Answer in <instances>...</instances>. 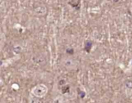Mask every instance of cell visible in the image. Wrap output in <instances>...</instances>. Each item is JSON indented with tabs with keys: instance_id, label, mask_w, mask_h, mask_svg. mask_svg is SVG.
<instances>
[{
	"instance_id": "obj_1",
	"label": "cell",
	"mask_w": 132,
	"mask_h": 103,
	"mask_svg": "<svg viewBox=\"0 0 132 103\" xmlns=\"http://www.w3.org/2000/svg\"><path fill=\"white\" fill-rule=\"evenodd\" d=\"M48 92V88L44 84H39L33 87L31 90V93L36 98L44 97Z\"/></svg>"
},
{
	"instance_id": "obj_2",
	"label": "cell",
	"mask_w": 132,
	"mask_h": 103,
	"mask_svg": "<svg viewBox=\"0 0 132 103\" xmlns=\"http://www.w3.org/2000/svg\"><path fill=\"white\" fill-rule=\"evenodd\" d=\"M61 62H62L63 66L67 70H73L77 68L78 65L77 60L73 57H71V56L63 57L62 59Z\"/></svg>"
},
{
	"instance_id": "obj_3",
	"label": "cell",
	"mask_w": 132,
	"mask_h": 103,
	"mask_svg": "<svg viewBox=\"0 0 132 103\" xmlns=\"http://www.w3.org/2000/svg\"><path fill=\"white\" fill-rule=\"evenodd\" d=\"M32 61L36 64H37L40 66H43L44 65H46V58L44 55L38 54V55H35L32 57Z\"/></svg>"
},
{
	"instance_id": "obj_4",
	"label": "cell",
	"mask_w": 132,
	"mask_h": 103,
	"mask_svg": "<svg viewBox=\"0 0 132 103\" xmlns=\"http://www.w3.org/2000/svg\"><path fill=\"white\" fill-rule=\"evenodd\" d=\"M46 7L43 5V4H40V5H38L36 7L34 8V14L38 15V16H43L46 13Z\"/></svg>"
},
{
	"instance_id": "obj_5",
	"label": "cell",
	"mask_w": 132,
	"mask_h": 103,
	"mask_svg": "<svg viewBox=\"0 0 132 103\" xmlns=\"http://www.w3.org/2000/svg\"><path fill=\"white\" fill-rule=\"evenodd\" d=\"M53 103H69V100L63 96H57L53 99Z\"/></svg>"
},
{
	"instance_id": "obj_6",
	"label": "cell",
	"mask_w": 132,
	"mask_h": 103,
	"mask_svg": "<svg viewBox=\"0 0 132 103\" xmlns=\"http://www.w3.org/2000/svg\"><path fill=\"white\" fill-rule=\"evenodd\" d=\"M28 103H41V101L39 99V98L36 97H29Z\"/></svg>"
},
{
	"instance_id": "obj_7",
	"label": "cell",
	"mask_w": 132,
	"mask_h": 103,
	"mask_svg": "<svg viewBox=\"0 0 132 103\" xmlns=\"http://www.w3.org/2000/svg\"><path fill=\"white\" fill-rule=\"evenodd\" d=\"M68 3H69L70 5H72L73 7L76 8L77 5H79V4L80 3V1H77V0H75V1H69Z\"/></svg>"
},
{
	"instance_id": "obj_8",
	"label": "cell",
	"mask_w": 132,
	"mask_h": 103,
	"mask_svg": "<svg viewBox=\"0 0 132 103\" xmlns=\"http://www.w3.org/2000/svg\"><path fill=\"white\" fill-rule=\"evenodd\" d=\"M90 46H91V42H87L86 43V50H87V52L90 51Z\"/></svg>"
},
{
	"instance_id": "obj_9",
	"label": "cell",
	"mask_w": 132,
	"mask_h": 103,
	"mask_svg": "<svg viewBox=\"0 0 132 103\" xmlns=\"http://www.w3.org/2000/svg\"><path fill=\"white\" fill-rule=\"evenodd\" d=\"M126 86L128 89H132V80H129L126 82Z\"/></svg>"
},
{
	"instance_id": "obj_10",
	"label": "cell",
	"mask_w": 132,
	"mask_h": 103,
	"mask_svg": "<svg viewBox=\"0 0 132 103\" xmlns=\"http://www.w3.org/2000/svg\"><path fill=\"white\" fill-rule=\"evenodd\" d=\"M67 52H70V54H72V53H73V49H71V50L67 49Z\"/></svg>"
},
{
	"instance_id": "obj_11",
	"label": "cell",
	"mask_w": 132,
	"mask_h": 103,
	"mask_svg": "<svg viewBox=\"0 0 132 103\" xmlns=\"http://www.w3.org/2000/svg\"><path fill=\"white\" fill-rule=\"evenodd\" d=\"M131 14H132V7H131Z\"/></svg>"
}]
</instances>
